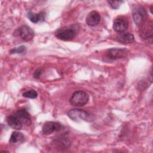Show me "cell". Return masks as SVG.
<instances>
[{"label": "cell", "instance_id": "obj_1", "mask_svg": "<svg viewBox=\"0 0 153 153\" xmlns=\"http://www.w3.org/2000/svg\"><path fill=\"white\" fill-rule=\"evenodd\" d=\"M89 100L88 94L83 91H76L72 95L70 103L74 106H83L86 105Z\"/></svg>", "mask_w": 153, "mask_h": 153}, {"label": "cell", "instance_id": "obj_2", "mask_svg": "<svg viewBox=\"0 0 153 153\" xmlns=\"http://www.w3.org/2000/svg\"><path fill=\"white\" fill-rule=\"evenodd\" d=\"M132 16L133 20L137 25L143 24L147 18V13L145 10L140 5H134L133 7Z\"/></svg>", "mask_w": 153, "mask_h": 153}, {"label": "cell", "instance_id": "obj_3", "mask_svg": "<svg viewBox=\"0 0 153 153\" xmlns=\"http://www.w3.org/2000/svg\"><path fill=\"white\" fill-rule=\"evenodd\" d=\"M56 36L63 41H71L76 36L75 29L70 27H63L59 29L55 33Z\"/></svg>", "mask_w": 153, "mask_h": 153}, {"label": "cell", "instance_id": "obj_4", "mask_svg": "<svg viewBox=\"0 0 153 153\" xmlns=\"http://www.w3.org/2000/svg\"><path fill=\"white\" fill-rule=\"evenodd\" d=\"M90 114L87 112L79 109H71L68 112V116L72 120L79 121L81 120L88 121L90 120Z\"/></svg>", "mask_w": 153, "mask_h": 153}, {"label": "cell", "instance_id": "obj_5", "mask_svg": "<svg viewBox=\"0 0 153 153\" xmlns=\"http://www.w3.org/2000/svg\"><path fill=\"white\" fill-rule=\"evenodd\" d=\"M20 124L23 126H29L31 124V117L29 113L25 109H20L14 114Z\"/></svg>", "mask_w": 153, "mask_h": 153}, {"label": "cell", "instance_id": "obj_6", "mask_svg": "<svg viewBox=\"0 0 153 153\" xmlns=\"http://www.w3.org/2000/svg\"><path fill=\"white\" fill-rule=\"evenodd\" d=\"M57 149H66L71 145V141L66 133H64L62 135L57 136V138L54 139L52 143Z\"/></svg>", "mask_w": 153, "mask_h": 153}, {"label": "cell", "instance_id": "obj_7", "mask_svg": "<svg viewBox=\"0 0 153 153\" xmlns=\"http://www.w3.org/2000/svg\"><path fill=\"white\" fill-rule=\"evenodd\" d=\"M128 26V22L126 17L118 16L114 21L113 28L117 32H124L127 29Z\"/></svg>", "mask_w": 153, "mask_h": 153}, {"label": "cell", "instance_id": "obj_8", "mask_svg": "<svg viewBox=\"0 0 153 153\" xmlns=\"http://www.w3.org/2000/svg\"><path fill=\"white\" fill-rule=\"evenodd\" d=\"M128 51L125 48H113L108 50L106 56L112 60H117L125 57L127 54Z\"/></svg>", "mask_w": 153, "mask_h": 153}, {"label": "cell", "instance_id": "obj_9", "mask_svg": "<svg viewBox=\"0 0 153 153\" xmlns=\"http://www.w3.org/2000/svg\"><path fill=\"white\" fill-rule=\"evenodd\" d=\"M19 35L24 41H29L33 38L34 32L30 27L27 25H23L19 29Z\"/></svg>", "mask_w": 153, "mask_h": 153}, {"label": "cell", "instance_id": "obj_10", "mask_svg": "<svg viewBox=\"0 0 153 153\" xmlns=\"http://www.w3.org/2000/svg\"><path fill=\"white\" fill-rule=\"evenodd\" d=\"M62 127L63 126L59 123L54 121H48L44 123L42 127V131L44 134H49L53 132L60 130Z\"/></svg>", "mask_w": 153, "mask_h": 153}, {"label": "cell", "instance_id": "obj_11", "mask_svg": "<svg viewBox=\"0 0 153 153\" xmlns=\"http://www.w3.org/2000/svg\"><path fill=\"white\" fill-rule=\"evenodd\" d=\"M100 21V16L98 12L92 11L88 13L86 18V23L88 26H94L97 25Z\"/></svg>", "mask_w": 153, "mask_h": 153}, {"label": "cell", "instance_id": "obj_12", "mask_svg": "<svg viewBox=\"0 0 153 153\" xmlns=\"http://www.w3.org/2000/svg\"><path fill=\"white\" fill-rule=\"evenodd\" d=\"M116 41L122 44H130L134 41V36L131 33L122 32L116 37Z\"/></svg>", "mask_w": 153, "mask_h": 153}, {"label": "cell", "instance_id": "obj_13", "mask_svg": "<svg viewBox=\"0 0 153 153\" xmlns=\"http://www.w3.org/2000/svg\"><path fill=\"white\" fill-rule=\"evenodd\" d=\"M27 17L33 23H36L39 22L44 20L45 18V13L44 12H39L38 13H33L32 11H29L27 13Z\"/></svg>", "mask_w": 153, "mask_h": 153}, {"label": "cell", "instance_id": "obj_14", "mask_svg": "<svg viewBox=\"0 0 153 153\" xmlns=\"http://www.w3.org/2000/svg\"><path fill=\"white\" fill-rule=\"evenodd\" d=\"M152 23H147L146 25L143 26L140 30V36L144 39L151 38L152 36Z\"/></svg>", "mask_w": 153, "mask_h": 153}, {"label": "cell", "instance_id": "obj_15", "mask_svg": "<svg viewBox=\"0 0 153 153\" xmlns=\"http://www.w3.org/2000/svg\"><path fill=\"white\" fill-rule=\"evenodd\" d=\"M25 136L22 133L19 131H14L12 133L9 142L11 144H16L17 143H22L24 141Z\"/></svg>", "mask_w": 153, "mask_h": 153}, {"label": "cell", "instance_id": "obj_16", "mask_svg": "<svg viewBox=\"0 0 153 153\" xmlns=\"http://www.w3.org/2000/svg\"><path fill=\"white\" fill-rule=\"evenodd\" d=\"M7 123L8 124L13 128L16 130H20L23 128V127L18 122L17 120L16 119V117L14 114H12L8 117L7 118Z\"/></svg>", "mask_w": 153, "mask_h": 153}, {"label": "cell", "instance_id": "obj_17", "mask_svg": "<svg viewBox=\"0 0 153 153\" xmlns=\"http://www.w3.org/2000/svg\"><path fill=\"white\" fill-rule=\"evenodd\" d=\"M38 96L37 92L35 90H29L23 93V96L29 99H35Z\"/></svg>", "mask_w": 153, "mask_h": 153}, {"label": "cell", "instance_id": "obj_18", "mask_svg": "<svg viewBox=\"0 0 153 153\" xmlns=\"http://www.w3.org/2000/svg\"><path fill=\"white\" fill-rule=\"evenodd\" d=\"M26 51V48L24 45L14 48L10 51L11 54H24Z\"/></svg>", "mask_w": 153, "mask_h": 153}, {"label": "cell", "instance_id": "obj_19", "mask_svg": "<svg viewBox=\"0 0 153 153\" xmlns=\"http://www.w3.org/2000/svg\"><path fill=\"white\" fill-rule=\"evenodd\" d=\"M123 2V1H108V3L113 9L118 8Z\"/></svg>", "mask_w": 153, "mask_h": 153}, {"label": "cell", "instance_id": "obj_20", "mask_svg": "<svg viewBox=\"0 0 153 153\" xmlns=\"http://www.w3.org/2000/svg\"><path fill=\"white\" fill-rule=\"evenodd\" d=\"M41 74H42V71L41 69H37L35 71L33 74V76L35 78H38L41 76Z\"/></svg>", "mask_w": 153, "mask_h": 153}]
</instances>
